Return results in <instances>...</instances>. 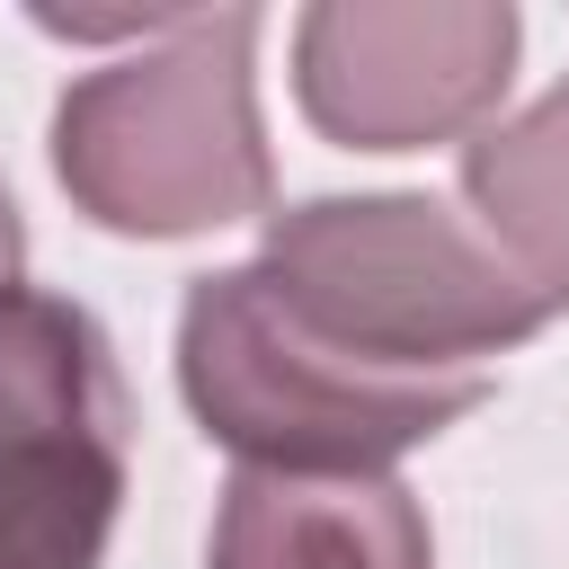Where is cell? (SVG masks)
<instances>
[{"mask_svg":"<svg viewBox=\"0 0 569 569\" xmlns=\"http://www.w3.org/2000/svg\"><path fill=\"white\" fill-rule=\"evenodd\" d=\"M18 276H27V213H18V196L0 178V293H18Z\"/></svg>","mask_w":569,"mask_h":569,"instance_id":"cell-8","label":"cell"},{"mask_svg":"<svg viewBox=\"0 0 569 569\" xmlns=\"http://www.w3.org/2000/svg\"><path fill=\"white\" fill-rule=\"evenodd\" d=\"M489 391V373H373L320 347L258 258L196 276L178 302V400L240 471H391Z\"/></svg>","mask_w":569,"mask_h":569,"instance_id":"cell-3","label":"cell"},{"mask_svg":"<svg viewBox=\"0 0 569 569\" xmlns=\"http://www.w3.org/2000/svg\"><path fill=\"white\" fill-rule=\"evenodd\" d=\"M525 18L507 0H311L293 18V107L338 151H427L498 124Z\"/></svg>","mask_w":569,"mask_h":569,"instance_id":"cell-5","label":"cell"},{"mask_svg":"<svg viewBox=\"0 0 569 569\" xmlns=\"http://www.w3.org/2000/svg\"><path fill=\"white\" fill-rule=\"evenodd\" d=\"M258 9H178L53 98V187L116 240H196L276 213Z\"/></svg>","mask_w":569,"mask_h":569,"instance_id":"cell-1","label":"cell"},{"mask_svg":"<svg viewBox=\"0 0 569 569\" xmlns=\"http://www.w3.org/2000/svg\"><path fill=\"white\" fill-rule=\"evenodd\" d=\"M462 204H471L480 240L551 311H569V71L533 107H516L462 142Z\"/></svg>","mask_w":569,"mask_h":569,"instance_id":"cell-7","label":"cell"},{"mask_svg":"<svg viewBox=\"0 0 569 569\" xmlns=\"http://www.w3.org/2000/svg\"><path fill=\"white\" fill-rule=\"evenodd\" d=\"M204 569H436V533L391 471H231Z\"/></svg>","mask_w":569,"mask_h":569,"instance_id":"cell-6","label":"cell"},{"mask_svg":"<svg viewBox=\"0 0 569 569\" xmlns=\"http://www.w3.org/2000/svg\"><path fill=\"white\" fill-rule=\"evenodd\" d=\"M133 471L116 338L71 293H0V569H107Z\"/></svg>","mask_w":569,"mask_h":569,"instance_id":"cell-4","label":"cell"},{"mask_svg":"<svg viewBox=\"0 0 569 569\" xmlns=\"http://www.w3.org/2000/svg\"><path fill=\"white\" fill-rule=\"evenodd\" d=\"M258 267L276 302L373 373H489V356L542 338L551 302L427 187L302 196L267 213Z\"/></svg>","mask_w":569,"mask_h":569,"instance_id":"cell-2","label":"cell"}]
</instances>
